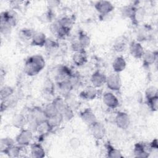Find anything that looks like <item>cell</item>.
<instances>
[{
  "label": "cell",
  "instance_id": "cell-1",
  "mask_svg": "<svg viewBox=\"0 0 158 158\" xmlns=\"http://www.w3.org/2000/svg\"><path fill=\"white\" fill-rule=\"evenodd\" d=\"M46 62L44 57L40 54L29 57L24 64V72L30 77L37 75L45 67Z\"/></svg>",
  "mask_w": 158,
  "mask_h": 158
},
{
  "label": "cell",
  "instance_id": "cell-2",
  "mask_svg": "<svg viewBox=\"0 0 158 158\" xmlns=\"http://www.w3.org/2000/svg\"><path fill=\"white\" fill-rule=\"evenodd\" d=\"M26 117L28 128L33 131H36L39 125L47 120L43 109L38 106L30 109Z\"/></svg>",
  "mask_w": 158,
  "mask_h": 158
},
{
  "label": "cell",
  "instance_id": "cell-3",
  "mask_svg": "<svg viewBox=\"0 0 158 158\" xmlns=\"http://www.w3.org/2000/svg\"><path fill=\"white\" fill-rule=\"evenodd\" d=\"M33 139V131L29 128H22L15 138V142L21 146H28Z\"/></svg>",
  "mask_w": 158,
  "mask_h": 158
},
{
  "label": "cell",
  "instance_id": "cell-4",
  "mask_svg": "<svg viewBox=\"0 0 158 158\" xmlns=\"http://www.w3.org/2000/svg\"><path fill=\"white\" fill-rule=\"evenodd\" d=\"M106 85L109 89L118 91L122 87V80L118 73H113L107 77Z\"/></svg>",
  "mask_w": 158,
  "mask_h": 158
},
{
  "label": "cell",
  "instance_id": "cell-5",
  "mask_svg": "<svg viewBox=\"0 0 158 158\" xmlns=\"http://www.w3.org/2000/svg\"><path fill=\"white\" fill-rule=\"evenodd\" d=\"M0 20L4 21L9 24L12 27H14L18 22L19 15L14 9H11L1 12Z\"/></svg>",
  "mask_w": 158,
  "mask_h": 158
},
{
  "label": "cell",
  "instance_id": "cell-6",
  "mask_svg": "<svg viewBox=\"0 0 158 158\" xmlns=\"http://www.w3.org/2000/svg\"><path fill=\"white\" fill-rule=\"evenodd\" d=\"M151 151L149 144L147 145L144 143H137L134 145L133 154L136 157L146 158L149 156Z\"/></svg>",
  "mask_w": 158,
  "mask_h": 158
},
{
  "label": "cell",
  "instance_id": "cell-7",
  "mask_svg": "<svg viewBox=\"0 0 158 158\" xmlns=\"http://www.w3.org/2000/svg\"><path fill=\"white\" fill-rule=\"evenodd\" d=\"M72 72L69 67L65 65H59L56 67L54 72V77L57 83L60 81L69 79Z\"/></svg>",
  "mask_w": 158,
  "mask_h": 158
},
{
  "label": "cell",
  "instance_id": "cell-8",
  "mask_svg": "<svg viewBox=\"0 0 158 158\" xmlns=\"http://www.w3.org/2000/svg\"><path fill=\"white\" fill-rule=\"evenodd\" d=\"M89 127L91 135L96 139L101 140L105 136L106 130L104 125L102 123L96 121Z\"/></svg>",
  "mask_w": 158,
  "mask_h": 158
},
{
  "label": "cell",
  "instance_id": "cell-9",
  "mask_svg": "<svg viewBox=\"0 0 158 158\" xmlns=\"http://www.w3.org/2000/svg\"><path fill=\"white\" fill-rule=\"evenodd\" d=\"M115 122L118 128L122 130H126L130 126V118L127 112L119 111L115 116Z\"/></svg>",
  "mask_w": 158,
  "mask_h": 158
},
{
  "label": "cell",
  "instance_id": "cell-10",
  "mask_svg": "<svg viewBox=\"0 0 158 158\" xmlns=\"http://www.w3.org/2000/svg\"><path fill=\"white\" fill-rule=\"evenodd\" d=\"M94 8L101 15H107L112 12L114 6L110 1H99L94 4Z\"/></svg>",
  "mask_w": 158,
  "mask_h": 158
},
{
  "label": "cell",
  "instance_id": "cell-11",
  "mask_svg": "<svg viewBox=\"0 0 158 158\" xmlns=\"http://www.w3.org/2000/svg\"><path fill=\"white\" fill-rule=\"evenodd\" d=\"M102 101L109 108L115 109L119 105L118 98L111 92H106L102 95Z\"/></svg>",
  "mask_w": 158,
  "mask_h": 158
},
{
  "label": "cell",
  "instance_id": "cell-12",
  "mask_svg": "<svg viewBox=\"0 0 158 158\" xmlns=\"http://www.w3.org/2000/svg\"><path fill=\"white\" fill-rule=\"evenodd\" d=\"M107 77L102 72L97 70L94 72L91 77V83L93 86L96 88H101L106 84Z\"/></svg>",
  "mask_w": 158,
  "mask_h": 158
},
{
  "label": "cell",
  "instance_id": "cell-13",
  "mask_svg": "<svg viewBox=\"0 0 158 158\" xmlns=\"http://www.w3.org/2000/svg\"><path fill=\"white\" fill-rule=\"evenodd\" d=\"M130 54L135 59H141L144 49L139 42L133 41L129 47Z\"/></svg>",
  "mask_w": 158,
  "mask_h": 158
},
{
  "label": "cell",
  "instance_id": "cell-14",
  "mask_svg": "<svg viewBox=\"0 0 158 158\" xmlns=\"http://www.w3.org/2000/svg\"><path fill=\"white\" fill-rule=\"evenodd\" d=\"M98 95V89L93 85L86 86L80 94V96L84 100L91 101L94 99Z\"/></svg>",
  "mask_w": 158,
  "mask_h": 158
},
{
  "label": "cell",
  "instance_id": "cell-15",
  "mask_svg": "<svg viewBox=\"0 0 158 158\" xmlns=\"http://www.w3.org/2000/svg\"><path fill=\"white\" fill-rule=\"evenodd\" d=\"M80 118L88 125H90L97 121L94 113L90 108H86L80 112Z\"/></svg>",
  "mask_w": 158,
  "mask_h": 158
},
{
  "label": "cell",
  "instance_id": "cell-16",
  "mask_svg": "<svg viewBox=\"0 0 158 158\" xmlns=\"http://www.w3.org/2000/svg\"><path fill=\"white\" fill-rule=\"evenodd\" d=\"M143 64L145 67H149L155 63L157 59V51H152L150 50L144 51L142 56Z\"/></svg>",
  "mask_w": 158,
  "mask_h": 158
},
{
  "label": "cell",
  "instance_id": "cell-17",
  "mask_svg": "<svg viewBox=\"0 0 158 158\" xmlns=\"http://www.w3.org/2000/svg\"><path fill=\"white\" fill-rule=\"evenodd\" d=\"M47 39L48 38L44 33L41 31H36L31 40L30 44L31 46L43 47L44 46Z\"/></svg>",
  "mask_w": 158,
  "mask_h": 158
},
{
  "label": "cell",
  "instance_id": "cell-18",
  "mask_svg": "<svg viewBox=\"0 0 158 158\" xmlns=\"http://www.w3.org/2000/svg\"><path fill=\"white\" fill-rule=\"evenodd\" d=\"M72 60L77 66H81L85 64L88 60V56L85 50L75 52L72 56Z\"/></svg>",
  "mask_w": 158,
  "mask_h": 158
},
{
  "label": "cell",
  "instance_id": "cell-19",
  "mask_svg": "<svg viewBox=\"0 0 158 158\" xmlns=\"http://www.w3.org/2000/svg\"><path fill=\"white\" fill-rule=\"evenodd\" d=\"M57 83L58 89L60 93H61L63 96H67L69 94L73 88V86L70 82L69 78L60 81Z\"/></svg>",
  "mask_w": 158,
  "mask_h": 158
},
{
  "label": "cell",
  "instance_id": "cell-20",
  "mask_svg": "<svg viewBox=\"0 0 158 158\" xmlns=\"http://www.w3.org/2000/svg\"><path fill=\"white\" fill-rule=\"evenodd\" d=\"M30 154L32 157L43 158L45 156L46 152L43 147L40 143H33L30 145Z\"/></svg>",
  "mask_w": 158,
  "mask_h": 158
},
{
  "label": "cell",
  "instance_id": "cell-21",
  "mask_svg": "<svg viewBox=\"0 0 158 158\" xmlns=\"http://www.w3.org/2000/svg\"><path fill=\"white\" fill-rule=\"evenodd\" d=\"M127 67V62L122 56H118L115 58L112 62V69L115 73H119L123 71Z\"/></svg>",
  "mask_w": 158,
  "mask_h": 158
},
{
  "label": "cell",
  "instance_id": "cell-22",
  "mask_svg": "<svg viewBox=\"0 0 158 158\" xmlns=\"http://www.w3.org/2000/svg\"><path fill=\"white\" fill-rule=\"evenodd\" d=\"M12 124L17 128L22 129L27 124V117L22 114H17L14 115L12 119Z\"/></svg>",
  "mask_w": 158,
  "mask_h": 158
},
{
  "label": "cell",
  "instance_id": "cell-23",
  "mask_svg": "<svg viewBox=\"0 0 158 158\" xmlns=\"http://www.w3.org/2000/svg\"><path fill=\"white\" fill-rule=\"evenodd\" d=\"M145 14L146 10L143 7H136L134 15L131 19L133 24L138 25L141 23L144 19Z\"/></svg>",
  "mask_w": 158,
  "mask_h": 158
},
{
  "label": "cell",
  "instance_id": "cell-24",
  "mask_svg": "<svg viewBox=\"0 0 158 158\" xmlns=\"http://www.w3.org/2000/svg\"><path fill=\"white\" fill-rule=\"evenodd\" d=\"M106 150H107V157L110 158H122L123 156L122 155L121 151L112 146L111 144H109V143L106 146Z\"/></svg>",
  "mask_w": 158,
  "mask_h": 158
},
{
  "label": "cell",
  "instance_id": "cell-25",
  "mask_svg": "<svg viewBox=\"0 0 158 158\" xmlns=\"http://www.w3.org/2000/svg\"><path fill=\"white\" fill-rule=\"evenodd\" d=\"M22 146L17 144L13 145L7 149L3 153L7 155L9 157H18L20 156V154L22 151Z\"/></svg>",
  "mask_w": 158,
  "mask_h": 158
},
{
  "label": "cell",
  "instance_id": "cell-26",
  "mask_svg": "<svg viewBox=\"0 0 158 158\" xmlns=\"http://www.w3.org/2000/svg\"><path fill=\"white\" fill-rule=\"evenodd\" d=\"M53 104L55 105L59 113H62L69 105L67 104L66 101L60 96L56 97L52 101Z\"/></svg>",
  "mask_w": 158,
  "mask_h": 158
},
{
  "label": "cell",
  "instance_id": "cell-27",
  "mask_svg": "<svg viewBox=\"0 0 158 158\" xmlns=\"http://www.w3.org/2000/svg\"><path fill=\"white\" fill-rule=\"evenodd\" d=\"M136 7L134 5H126L122 7L121 9V14L125 18L130 19V20L133 17L135 12Z\"/></svg>",
  "mask_w": 158,
  "mask_h": 158
},
{
  "label": "cell",
  "instance_id": "cell-28",
  "mask_svg": "<svg viewBox=\"0 0 158 158\" xmlns=\"http://www.w3.org/2000/svg\"><path fill=\"white\" fill-rule=\"evenodd\" d=\"M63 120V117L60 113H58L57 114L47 118V122L52 129L59 126Z\"/></svg>",
  "mask_w": 158,
  "mask_h": 158
},
{
  "label": "cell",
  "instance_id": "cell-29",
  "mask_svg": "<svg viewBox=\"0 0 158 158\" xmlns=\"http://www.w3.org/2000/svg\"><path fill=\"white\" fill-rule=\"evenodd\" d=\"M14 90L13 88L10 86L5 85L1 87L0 90V98L1 101L6 100L10 98V96L14 93Z\"/></svg>",
  "mask_w": 158,
  "mask_h": 158
},
{
  "label": "cell",
  "instance_id": "cell-30",
  "mask_svg": "<svg viewBox=\"0 0 158 158\" xmlns=\"http://www.w3.org/2000/svg\"><path fill=\"white\" fill-rule=\"evenodd\" d=\"M43 110L47 118H50L59 113L57 109H56L55 105L53 104L52 102L47 104L43 108Z\"/></svg>",
  "mask_w": 158,
  "mask_h": 158
},
{
  "label": "cell",
  "instance_id": "cell-31",
  "mask_svg": "<svg viewBox=\"0 0 158 158\" xmlns=\"http://www.w3.org/2000/svg\"><path fill=\"white\" fill-rule=\"evenodd\" d=\"M78 41L85 49L86 48L88 47L90 44V38L89 36L83 31H80L78 33Z\"/></svg>",
  "mask_w": 158,
  "mask_h": 158
},
{
  "label": "cell",
  "instance_id": "cell-32",
  "mask_svg": "<svg viewBox=\"0 0 158 158\" xmlns=\"http://www.w3.org/2000/svg\"><path fill=\"white\" fill-rule=\"evenodd\" d=\"M14 140L10 137L3 138L0 141V150L1 152H4L7 149L14 144Z\"/></svg>",
  "mask_w": 158,
  "mask_h": 158
},
{
  "label": "cell",
  "instance_id": "cell-33",
  "mask_svg": "<svg viewBox=\"0 0 158 158\" xmlns=\"http://www.w3.org/2000/svg\"><path fill=\"white\" fill-rule=\"evenodd\" d=\"M36 31H35L33 30L31 28H23L20 31L19 33V36L20 37L24 40L28 41V40H31L35 33Z\"/></svg>",
  "mask_w": 158,
  "mask_h": 158
},
{
  "label": "cell",
  "instance_id": "cell-34",
  "mask_svg": "<svg viewBox=\"0 0 158 158\" xmlns=\"http://www.w3.org/2000/svg\"><path fill=\"white\" fill-rule=\"evenodd\" d=\"M57 22L60 26L71 30L72 27L73 23V20L72 18L65 16V17H63L60 18L57 21Z\"/></svg>",
  "mask_w": 158,
  "mask_h": 158
},
{
  "label": "cell",
  "instance_id": "cell-35",
  "mask_svg": "<svg viewBox=\"0 0 158 158\" xmlns=\"http://www.w3.org/2000/svg\"><path fill=\"white\" fill-rule=\"evenodd\" d=\"M146 99L150 109L153 112L157 111L158 107V96L156 95Z\"/></svg>",
  "mask_w": 158,
  "mask_h": 158
},
{
  "label": "cell",
  "instance_id": "cell-36",
  "mask_svg": "<svg viewBox=\"0 0 158 158\" xmlns=\"http://www.w3.org/2000/svg\"><path fill=\"white\" fill-rule=\"evenodd\" d=\"M54 14L52 13V9L49 8L46 12L41 14V15L40 17V20L44 23H49L52 20Z\"/></svg>",
  "mask_w": 158,
  "mask_h": 158
},
{
  "label": "cell",
  "instance_id": "cell-37",
  "mask_svg": "<svg viewBox=\"0 0 158 158\" xmlns=\"http://www.w3.org/2000/svg\"><path fill=\"white\" fill-rule=\"evenodd\" d=\"M54 86L52 81L51 80H47L44 83V92L46 94L52 96L54 93Z\"/></svg>",
  "mask_w": 158,
  "mask_h": 158
},
{
  "label": "cell",
  "instance_id": "cell-38",
  "mask_svg": "<svg viewBox=\"0 0 158 158\" xmlns=\"http://www.w3.org/2000/svg\"><path fill=\"white\" fill-rule=\"evenodd\" d=\"M63 119L67 121H69L73 118L74 117V113L72 110V109L70 107V106H69L62 113H60Z\"/></svg>",
  "mask_w": 158,
  "mask_h": 158
},
{
  "label": "cell",
  "instance_id": "cell-39",
  "mask_svg": "<svg viewBox=\"0 0 158 158\" xmlns=\"http://www.w3.org/2000/svg\"><path fill=\"white\" fill-rule=\"evenodd\" d=\"M44 47L48 51H53L57 49L58 43L56 41L52 40L51 39H47Z\"/></svg>",
  "mask_w": 158,
  "mask_h": 158
},
{
  "label": "cell",
  "instance_id": "cell-40",
  "mask_svg": "<svg viewBox=\"0 0 158 158\" xmlns=\"http://www.w3.org/2000/svg\"><path fill=\"white\" fill-rule=\"evenodd\" d=\"M126 48V44L124 41H120L116 42L114 45V50L117 52L123 51Z\"/></svg>",
  "mask_w": 158,
  "mask_h": 158
},
{
  "label": "cell",
  "instance_id": "cell-41",
  "mask_svg": "<svg viewBox=\"0 0 158 158\" xmlns=\"http://www.w3.org/2000/svg\"><path fill=\"white\" fill-rule=\"evenodd\" d=\"M145 93H146V99H148L154 96L157 95V90L156 87L150 86L147 88Z\"/></svg>",
  "mask_w": 158,
  "mask_h": 158
},
{
  "label": "cell",
  "instance_id": "cell-42",
  "mask_svg": "<svg viewBox=\"0 0 158 158\" xmlns=\"http://www.w3.org/2000/svg\"><path fill=\"white\" fill-rule=\"evenodd\" d=\"M71 48H72V51H74V52L85 49L83 48V46L81 45V44L79 43V41H78V40H77V41H73V42L72 43V44H71Z\"/></svg>",
  "mask_w": 158,
  "mask_h": 158
},
{
  "label": "cell",
  "instance_id": "cell-43",
  "mask_svg": "<svg viewBox=\"0 0 158 158\" xmlns=\"http://www.w3.org/2000/svg\"><path fill=\"white\" fill-rule=\"evenodd\" d=\"M70 146L73 148V149H77L78 148V146H80V140L77 138H72L70 140Z\"/></svg>",
  "mask_w": 158,
  "mask_h": 158
},
{
  "label": "cell",
  "instance_id": "cell-44",
  "mask_svg": "<svg viewBox=\"0 0 158 158\" xmlns=\"http://www.w3.org/2000/svg\"><path fill=\"white\" fill-rule=\"evenodd\" d=\"M149 146L152 151L153 150H157L158 149V145H157V139L155 138L154 140L152 141L151 143L149 144Z\"/></svg>",
  "mask_w": 158,
  "mask_h": 158
},
{
  "label": "cell",
  "instance_id": "cell-45",
  "mask_svg": "<svg viewBox=\"0 0 158 158\" xmlns=\"http://www.w3.org/2000/svg\"><path fill=\"white\" fill-rule=\"evenodd\" d=\"M59 4H60V1H48V5H49V9L56 7L57 5H59Z\"/></svg>",
  "mask_w": 158,
  "mask_h": 158
}]
</instances>
